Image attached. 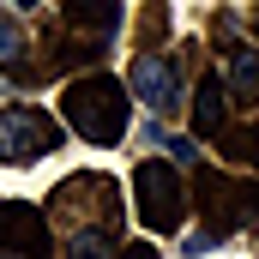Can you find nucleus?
<instances>
[{
  "mask_svg": "<svg viewBox=\"0 0 259 259\" xmlns=\"http://www.w3.org/2000/svg\"><path fill=\"white\" fill-rule=\"evenodd\" d=\"M253 235H259V217H253Z\"/></svg>",
  "mask_w": 259,
  "mask_h": 259,
  "instance_id": "obj_16",
  "label": "nucleus"
},
{
  "mask_svg": "<svg viewBox=\"0 0 259 259\" xmlns=\"http://www.w3.org/2000/svg\"><path fill=\"white\" fill-rule=\"evenodd\" d=\"M247 133H253V139H259V121H253V127H247Z\"/></svg>",
  "mask_w": 259,
  "mask_h": 259,
  "instance_id": "obj_15",
  "label": "nucleus"
},
{
  "mask_svg": "<svg viewBox=\"0 0 259 259\" xmlns=\"http://www.w3.org/2000/svg\"><path fill=\"white\" fill-rule=\"evenodd\" d=\"M193 205H199V217H205V229H199V241H187V247L205 253V247H217L223 235H235L241 223L259 217V181H241L229 169H199Z\"/></svg>",
  "mask_w": 259,
  "mask_h": 259,
  "instance_id": "obj_3",
  "label": "nucleus"
},
{
  "mask_svg": "<svg viewBox=\"0 0 259 259\" xmlns=\"http://www.w3.org/2000/svg\"><path fill=\"white\" fill-rule=\"evenodd\" d=\"M55 145H61V133H55V121L42 109H30V103L0 109V163L24 169V163H42Z\"/></svg>",
  "mask_w": 259,
  "mask_h": 259,
  "instance_id": "obj_5",
  "label": "nucleus"
},
{
  "mask_svg": "<svg viewBox=\"0 0 259 259\" xmlns=\"http://www.w3.org/2000/svg\"><path fill=\"white\" fill-rule=\"evenodd\" d=\"M133 205H139V223L151 229V235H169V229H181L187 223V181H181V169L175 163H163V157H145L139 169H133Z\"/></svg>",
  "mask_w": 259,
  "mask_h": 259,
  "instance_id": "obj_4",
  "label": "nucleus"
},
{
  "mask_svg": "<svg viewBox=\"0 0 259 259\" xmlns=\"http://www.w3.org/2000/svg\"><path fill=\"white\" fill-rule=\"evenodd\" d=\"M229 97L259 109V42H235L229 49Z\"/></svg>",
  "mask_w": 259,
  "mask_h": 259,
  "instance_id": "obj_9",
  "label": "nucleus"
},
{
  "mask_svg": "<svg viewBox=\"0 0 259 259\" xmlns=\"http://www.w3.org/2000/svg\"><path fill=\"white\" fill-rule=\"evenodd\" d=\"M121 259H163V253H157L151 241H127V247H121Z\"/></svg>",
  "mask_w": 259,
  "mask_h": 259,
  "instance_id": "obj_13",
  "label": "nucleus"
},
{
  "mask_svg": "<svg viewBox=\"0 0 259 259\" xmlns=\"http://www.w3.org/2000/svg\"><path fill=\"white\" fill-rule=\"evenodd\" d=\"M12 42H18V30H12V24L0 18V61H6V66H12Z\"/></svg>",
  "mask_w": 259,
  "mask_h": 259,
  "instance_id": "obj_14",
  "label": "nucleus"
},
{
  "mask_svg": "<svg viewBox=\"0 0 259 259\" xmlns=\"http://www.w3.org/2000/svg\"><path fill=\"white\" fill-rule=\"evenodd\" d=\"M55 235L42 205H0V259H49Z\"/></svg>",
  "mask_w": 259,
  "mask_h": 259,
  "instance_id": "obj_6",
  "label": "nucleus"
},
{
  "mask_svg": "<svg viewBox=\"0 0 259 259\" xmlns=\"http://www.w3.org/2000/svg\"><path fill=\"white\" fill-rule=\"evenodd\" d=\"M49 235L66 259H121V193L109 175H66L49 193Z\"/></svg>",
  "mask_w": 259,
  "mask_h": 259,
  "instance_id": "obj_1",
  "label": "nucleus"
},
{
  "mask_svg": "<svg viewBox=\"0 0 259 259\" xmlns=\"http://www.w3.org/2000/svg\"><path fill=\"white\" fill-rule=\"evenodd\" d=\"M157 36H169V6H151L145 12V49H157Z\"/></svg>",
  "mask_w": 259,
  "mask_h": 259,
  "instance_id": "obj_11",
  "label": "nucleus"
},
{
  "mask_svg": "<svg viewBox=\"0 0 259 259\" xmlns=\"http://www.w3.org/2000/svg\"><path fill=\"white\" fill-rule=\"evenodd\" d=\"M217 151H223L229 163H259V139L247 127H223L217 133Z\"/></svg>",
  "mask_w": 259,
  "mask_h": 259,
  "instance_id": "obj_10",
  "label": "nucleus"
},
{
  "mask_svg": "<svg viewBox=\"0 0 259 259\" xmlns=\"http://www.w3.org/2000/svg\"><path fill=\"white\" fill-rule=\"evenodd\" d=\"M223 127H229V84L217 72H205L199 91H193V133L199 139H217Z\"/></svg>",
  "mask_w": 259,
  "mask_h": 259,
  "instance_id": "obj_8",
  "label": "nucleus"
},
{
  "mask_svg": "<svg viewBox=\"0 0 259 259\" xmlns=\"http://www.w3.org/2000/svg\"><path fill=\"white\" fill-rule=\"evenodd\" d=\"M127 91L139 97V103H151L157 115L181 109V72H175V61H169V55H157V49H139V55H133Z\"/></svg>",
  "mask_w": 259,
  "mask_h": 259,
  "instance_id": "obj_7",
  "label": "nucleus"
},
{
  "mask_svg": "<svg viewBox=\"0 0 259 259\" xmlns=\"http://www.w3.org/2000/svg\"><path fill=\"white\" fill-rule=\"evenodd\" d=\"M253 30H259V12H253Z\"/></svg>",
  "mask_w": 259,
  "mask_h": 259,
  "instance_id": "obj_17",
  "label": "nucleus"
},
{
  "mask_svg": "<svg viewBox=\"0 0 259 259\" xmlns=\"http://www.w3.org/2000/svg\"><path fill=\"white\" fill-rule=\"evenodd\" d=\"M61 115L66 127L78 133V139H91V145H115L133 121V91L115 78V72H84V78H72L61 97Z\"/></svg>",
  "mask_w": 259,
  "mask_h": 259,
  "instance_id": "obj_2",
  "label": "nucleus"
},
{
  "mask_svg": "<svg viewBox=\"0 0 259 259\" xmlns=\"http://www.w3.org/2000/svg\"><path fill=\"white\" fill-rule=\"evenodd\" d=\"M163 145H169L175 163H199V145H193V139H163Z\"/></svg>",
  "mask_w": 259,
  "mask_h": 259,
  "instance_id": "obj_12",
  "label": "nucleus"
}]
</instances>
